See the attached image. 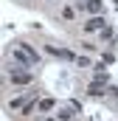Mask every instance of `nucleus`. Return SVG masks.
Wrapping results in <instances>:
<instances>
[{"label": "nucleus", "instance_id": "1", "mask_svg": "<svg viewBox=\"0 0 118 121\" xmlns=\"http://www.w3.org/2000/svg\"><path fill=\"white\" fill-rule=\"evenodd\" d=\"M104 28H107L104 14H93V17H87V20H84V26H82V31H84V34H101Z\"/></svg>", "mask_w": 118, "mask_h": 121}, {"label": "nucleus", "instance_id": "14", "mask_svg": "<svg viewBox=\"0 0 118 121\" xmlns=\"http://www.w3.org/2000/svg\"><path fill=\"white\" fill-rule=\"evenodd\" d=\"M82 48H84V51H90V54H93V51H98V48H96L93 42H82Z\"/></svg>", "mask_w": 118, "mask_h": 121}, {"label": "nucleus", "instance_id": "6", "mask_svg": "<svg viewBox=\"0 0 118 121\" xmlns=\"http://www.w3.org/2000/svg\"><path fill=\"white\" fill-rule=\"evenodd\" d=\"M45 54L59 56V59H76V56H73V51H67V48H56V45H45Z\"/></svg>", "mask_w": 118, "mask_h": 121}, {"label": "nucleus", "instance_id": "8", "mask_svg": "<svg viewBox=\"0 0 118 121\" xmlns=\"http://www.w3.org/2000/svg\"><path fill=\"white\" fill-rule=\"evenodd\" d=\"M17 45H20V48H23V51H25V54H28L34 62H39V59H42V56H39V51H37L34 45H28V42H17Z\"/></svg>", "mask_w": 118, "mask_h": 121}, {"label": "nucleus", "instance_id": "2", "mask_svg": "<svg viewBox=\"0 0 118 121\" xmlns=\"http://www.w3.org/2000/svg\"><path fill=\"white\" fill-rule=\"evenodd\" d=\"M8 82L11 85H31L34 82V73H31L28 68H14V70H8Z\"/></svg>", "mask_w": 118, "mask_h": 121}, {"label": "nucleus", "instance_id": "10", "mask_svg": "<svg viewBox=\"0 0 118 121\" xmlns=\"http://www.w3.org/2000/svg\"><path fill=\"white\" fill-rule=\"evenodd\" d=\"M54 107H56V99H39V107H37V110H39V113H51Z\"/></svg>", "mask_w": 118, "mask_h": 121}, {"label": "nucleus", "instance_id": "5", "mask_svg": "<svg viewBox=\"0 0 118 121\" xmlns=\"http://www.w3.org/2000/svg\"><path fill=\"white\" fill-rule=\"evenodd\" d=\"M87 96H93V99L110 96V87H107V85H98V82H90V85H87Z\"/></svg>", "mask_w": 118, "mask_h": 121}, {"label": "nucleus", "instance_id": "15", "mask_svg": "<svg viewBox=\"0 0 118 121\" xmlns=\"http://www.w3.org/2000/svg\"><path fill=\"white\" fill-rule=\"evenodd\" d=\"M42 121H59V118H56V116H48V118H42Z\"/></svg>", "mask_w": 118, "mask_h": 121}, {"label": "nucleus", "instance_id": "4", "mask_svg": "<svg viewBox=\"0 0 118 121\" xmlns=\"http://www.w3.org/2000/svg\"><path fill=\"white\" fill-rule=\"evenodd\" d=\"M34 93H37V90H25V93H20V96H14V99L8 101V110H20V107H25V101H28Z\"/></svg>", "mask_w": 118, "mask_h": 121}, {"label": "nucleus", "instance_id": "3", "mask_svg": "<svg viewBox=\"0 0 118 121\" xmlns=\"http://www.w3.org/2000/svg\"><path fill=\"white\" fill-rule=\"evenodd\" d=\"M11 59H14V62H20L23 68H31V65H37V62L31 59V56L23 51V48H20V45H11Z\"/></svg>", "mask_w": 118, "mask_h": 121}, {"label": "nucleus", "instance_id": "7", "mask_svg": "<svg viewBox=\"0 0 118 121\" xmlns=\"http://www.w3.org/2000/svg\"><path fill=\"white\" fill-rule=\"evenodd\" d=\"M82 11L90 14V17H93V14H104V3H101V0H87V3L82 6Z\"/></svg>", "mask_w": 118, "mask_h": 121}, {"label": "nucleus", "instance_id": "13", "mask_svg": "<svg viewBox=\"0 0 118 121\" xmlns=\"http://www.w3.org/2000/svg\"><path fill=\"white\" fill-rule=\"evenodd\" d=\"M101 39H113V28H104V31H101Z\"/></svg>", "mask_w": 118, "mask_h": 121}, {"label": "nucleus", "instance_id": "11", "mask_svg": "<svg viewBox=\"0 0 118 121\" xmlns=\"http://www.w3.org/2000/svg\"><path fill=\"white\" fill-rule=\"evenodd\" d=\"M76 65H79V68H90V65H93V62H90L87 56H76Z\"/></svg>", "mask_w": 118, "mask_h": 121}, {"label": "nucleus", "instance_id": "12", "mask_svg": "<svg viewBox=\"0 0 118 121\" xmlns=\"http://www.w3.org/2000/svg\"><path fill=\"white\" fill-rule=\"evenodd\" d=\"M73 14H76V9H70V6H67V9H62V17H67V20H73Z\"/></svg>", "mask_w": 118, "mask_h": 121}, {"label": "nucleus", "instance_id": "9", "mask_svg": "<svg viewBox=\"0 0 118 121\" xmlns=\"http://www.w3.org/2000/svg\"><path fill=\"white\" fill-rule=\"evenodd\" d=\"M93 82H98V85H107V82H110V73H107L104 68H96V73H93Z\"/></svg>", "mask_w": 118, "mask_h": 121}]
</instances>
